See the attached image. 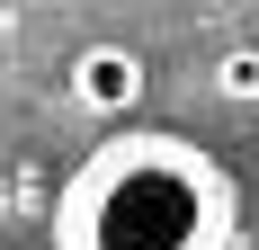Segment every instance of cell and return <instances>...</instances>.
I'll return each mask as SVG.
<instances>
[{
    "instance_id": "obj_1",
    "label": "cell",
    "mask_w": 259,
    "mask_h": 250,
    "mask_svg": "<svg viewBox=\"0 0 259 250\" xmlns=\"http://www.w3.org/2000/svg\"><path fill=\"white\" fill-rule=\"evenodd\" d=\"M233 188L206 152L170 134L107 143L63 205V250H224Z\"/></svg>"
},
{
    "instance_id": "obj_2",
    "label": "cell",
    "mask_w": 259,
    "mask_h": 250,
    "mask_svg": "<svg viewBox=\"0 0 259 250\" xmlns=\"http://www.w3.org/2000/svg\"><path fill=\"white\" fill-rule=\"evenodd\" d=\"M72 107H90V116H134L143 107V54L116 45V36H99V45L72 54Z\"/></svg>"
},
{
    "instance_id": "obj_3",
    "label": "cell",
    "mask_w": 259,
    "mask_h": 250,
    "mask_svg": "<svg viewBox=\"0 0 259 250\" xmlns=\"http://www.w3.org/2000/svg\"><path fill=\"white\" fill-rule=\"evenodd\" d=\"M214 99H233V107L259 99V45H224L214 54Z\"/></svg>"
}]
</instances>
